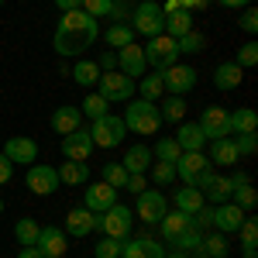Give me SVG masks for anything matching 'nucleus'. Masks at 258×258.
Returning <instances> with one entry per match:
<instances>
[{"label":"nucleus","mask_w":258,"mask_h":258,"mask_svg":"<svg viewBox=\"0 0 258 258\" xmlns=\"http://www.w3.org/2000/svg\"><path fill=\"white\" fill-rule=\"evenodd\" d=\"M138 86L141 100H152V103H159V97L165 93V86H162V76L155 73V76H141V83H135Z\"/></svg>","instance_id":"39"},{"label":"nucleus","mask_w":258,"mask_h":258,"mask_svg":"<svg viewBox=\"0 0 258 258\" xmlns=\"http://www.w3.org/2000/svg\"><path fill=\"white\" fill-rule=\"evenodd\" d=\"M110 7H114V0H83L80 11H86L93 21H100V18H110Z\"/></svg>","instance_id":"45"},{"label":"nucleus","mask_w":258,"mask_h":258,"mask_svg":"<svg viewBox=\"0 0 258 258\" xmlns=\"http://www.w3.org/2000/svg\"><path fill=\"white\" fill-rule=\"evenodd\" d=\"M124 189L138 197V193H145V189H148V179H145V176H127V182H124Z\"/></svg>","instance_id":"53"},{"label":"nucleus","mask_w":258,"mask_h":258,"mask_svg":"<svg viewBox=\"0 0 258 258\" xmlns=\"http://www.w3.org/2000/svg\"><path fill=\"white\" fill-rule=\"evenodd\" d=\"M244 258H258V248H255V251H244Z\"/></svg>","instance_id":"61"},{"label":"nucleus","mask_w":258,"mask_h":258,"mask_svg":"<svg viewBox=\"0 0 258 258\" xmlns=\"http://www.w3.org/2000/svg\"><path fill=\"white\" fill-rule=\"evenodd\" d=\"M234 62H238L241 69H251V66L258 62V41H244V45L238 48V59Z\"/></svg>","instance_id":"46"},{"label":"nucleus","mask_w":258,"mask_h":258,"mask_svg":"<svg viewBox=\"0 0 258 258\" xmlns=\"http://www.w3.org/2000/svg\"><path fill=\"white\" fill-rule=\"evenodd\" d=\"M234 145H238V155H241V159H251V155L258 152V135H238Z\"/></svg>","instance_id":"48"},{"label":"nucleus","mask_w":258,"mask_h":258,"mask_svg":"<svg viewBox=\"0 0 258 258\" xmlns=\"http://www.w3.org/2000/svg\"><path fill=\"white\" fill-rule=\"evenodd\" d=\"M55 172H59L62 186H86L90 182V165L86 162H76V159H66Z\"/></svg>","instance_id":"25"},{"label":"nucleus","mask_w":258,"mask_h":258,"mask_svg":"<svg viewBox=\"0 0 258 258\" xmlns=\"http://www.w3.org/2000/svg\"><path fill=\"white\" fill-rule=\"evenodd\" d=\"M172 138H176V145L182 148V152H203V145H207L200 124H193V120H179V131L172 135Z\"/></svg>","instance_id":"23"},{"label":"nucleus","mask_w":258,"mask_h":258,"mask_svg":"<svg viewBox=\"0 0 258 258\" xmlns=\"http://www.w3.org/2000/svg\"><path fill=\"white\" fill-rule=\"evenodd\" d=\"M90 138H93V148H117V145H124V138H127V127H124L120 117L103 114V117L93 120Z\"/></svg>","instance_id":"6"},{"label":"nucleus","mask_w":258,"mask_h":258,"mask_svg":"<svg viewBox=\"0 0 258 258\" xmlns=\"http://www.w3.org/2000/svg\"><path fill=\"white\" fill-rule=\"evenodd\" d=\"M93 255H97V258H117V255H120V241H117V238H103V241H97Z\"/></svg>","instance_id":"49"},{"label":"nucleus","mask_w":258,"mask_h":258,"mask_svg":"<svg viewBox=\"0 0 258 258\" xmlns=\"http://www.w3.org/2000/svg\"><path fill=\"white\" fill-rule=\"evenodd\" d=\"M231 131H238V135H255L258 131V114L251 107L231 110Z\"/></svg>","instance_id":"30"},{"label":"nucleus","mask_w":258,"mask_h":258,"mask_svg":"<svg viewBox=\"0 0 258 258\" xmlns=\"http://www.w3.org/2000/svg\"><path fill=\"white\" fill-rule=\"evenodd\" d=\"M220 7H231V11H238V7H251L255 0H217Z\"/></svg>","instance_id":"57"},{"label":"nucleus","mask_w":258,"mask_h":258,"mask_svg":"<svg viewBox=\"0 0 258 258\" xmlns=\"http://www.w3.org/2000/svg\"><path fill=\"white\" fill-rule=\"evenodd\" d=\"M241 220H244V210L234 207L231 200L214 207V231H220V234H234V231L241 227Z\"/></svg>","instance_id":"21"},{"label":"nucleus","mask_w":258,"mask_h":258,"mask_svg":"<svg viewBox=\"0 0 258 258\" xmlns=\"http://www.w3.org/2000/svg\"><path fill=\"white\" fill-rule=\"evenodd\" d=\"M162 86L172 93V97H182V93H189L193 86H197V69L193 66H169V69H162Z\"/></svg>","instance_id":"12"},{"label":"nucleus","mask_w":258,"mask_h":258,"mask_svg":"<svg viewBox=\"0 0 258 258\" xmlns=\"http://www.w3.org/2000/svg\"><path fill=\"white\" fill-rule=\"evenodd\" d=\"M231 203H234V207H241L244 214H251V210L258 207V193H255V186H251V182H248V186H238V189L231 193Z\"/></svg>","instance_id":"41"},{"label":"nucleus","mask_w":258,"mask_h":258,"mask_svg":"<svg viewBox=\"0 0 258 258\" xmlns=\"http://www.w3.org/2000/svg\"><path fill=\"white\" fill-rule=\"evenodd\" d=\"M145 69H148V62H145V48L141 45H124V48H117V73H124V76H145Z\"/></svg>","instance_id":"18"},{"label":"nucleus","mask_w":258,"mask_h":258,"mask_svg":"<svg viewBox=\"0 0 258 258\" xmlns=\"http://www.w3.org/2000/svg\"><path fill=\"white\" fill-rule=\"evenodd\" d=\"M172 165H176V179H182V186H197V179L210 169V159L203 152H182Z\"/></svg>","instance_id":"13"},{"label":"nucleus","mask_w":258,"mask_h":258,"mask_svg":"<svg viewBox=\"0 0 258 258\" xmlns=\"http://www.w3.org/2000/svg\"><path fill=\"white\" fill-rule=\"evenodd\" d=\"M4 155L11 159V165H35V159H38V141L35 138H7V145H4Z\"/></svg>","instance_id":"17"},{"label":"nucleus","mask_w":258,"mask_h":258,"mask_svg":"<svg viewBox=\"0 0 258 258\" xmlns=\"http://www.w3.org/2000/svg\"><path fill=\"white\" fill-rule=\"evenodd\" d=\"M152 162L155 159H152V148H148V145H131V148L124 152V162H120V165L127 169V176H145Z\"/></svg>","instance_id":"22"},{"label":"nucleus","mask_w":258,"mask_h":258,"mask_svg":"<svg viewBox=\"0 0 258 258\" xmlns=\"http://www.w3.org/2000/svg\"><path fill=\"white\" fill-rule=\"evenodd\" d=\"M114 203H117V189H114V186H107L103 179L83 189V207H86L90 214H103V210H110Z\"/></svg>","instance_id":"16"},{"label":"nucleus","mask_w":258,"mask_h":258,"mask_svg":"<svg viewBox=\"0 0 258 258\" xmlns=\"http://www.w3.org/2000/svg\"><path fill=\"white\" fill-rule=\"evenodd\" d=\"M172 203H176V210H182V214H197L200 207H207V200H203V193H200L197 186H179L176 193H172Z\"/></svg>","instance_id":"27"},{"label":"nucleus","mask_w":258,"mask_h":258,"mask_svg":"<svg viewBox=\"0 0 258 258\" xmlns=\"http://www.w3.org/2000/svg\"><path fill=\"white\" fill-rule=\"evenodd\" d=\"M231 179V186H234V189H238V186H248V182H251V179H248V172H234V176H227Z\"/></svg>","instance_id":"58"},{"label":"nucleus","mask_w":258,"mask_h":258,"mask_svg":"<svg viewBox=\"0 0 258 258\" xmlns=\"http://www.w3.org/2000/svg\"><path fill=\"white\" fill-rule=\"evenodd\" d=\"M100 38V24L86 11H66L59 21V28H55V52H59L62 59H73V55H83L86 48H93V41Z\"/></svg>","instance_id":"1"},{"label":"nucleus","mask_w":258,"mask_h":258,"mask_svg":"<svg viewBox=\"0 0 258 258\" xmlns=\"http://www.w3.org/2000/svg\"><path fill=\"white\" fill-rule=\"evenodd\" d=\"M62 155L66 159H76V162H86L93 155V138H90V131H73V135H66L62 138Z\"/></svg>","instance_id":"20"},{"label":"nucleus","mask_w":258,"mask_h":258,"mask_svg":"<svg viewBox=\"0 0 258 258\" xmlns=\"http://www.w3.org/2000/svg\"><path fill=\"white\" fill-rule=\"evenodd\" d=\"M197 189L203 193V200H207V203H214V207H217V203H227V200H231V193H234L231 179H227V176H217L214 169H207V172L197 179Z\"/></svg>","instance_id":"9"},{"label":"nucleus","mask_w":258,"mask_h":258,"mask_svg":"<svg viewBox=\"0 0 258 258\" xmlns=\"http://www.w3.org/2000/svg\"><path fill=\"white\" fill-rule=\"evenodd\" d=\"M83 127V110L80 107H73V103H62L52 110V131H59L62 138L66 135H73V131H80Z\"/></svg>","instance_id":"19"},{"label":"nucleus","mask_w":258,"mask_h":258,"mask_svg":"<svg viewBox=\"0 0 258 258\" xmlns=\"http://www.w3.org/2000/svg\"><path fill=\"white\" fill-rule=\"evenodd\" d=\"M103 41L117 52V48H124V45L135 41V28H131V24H110V28L103 31Z\"/></svg>","instance_id":"33"},{"label":"nucleus","mask_w":258,"mask_h":258,"mask_svg":"<svg viewBox=\"0 0 258 258\" xmlns=\"http://www.w3.org/2000/svg\"><path fill=\"white\" fill-rule=\"evenodd\" d=\"M165 258H189V251H176V255H165Z\"/></svg>","instance_id":"60"},{"label":"nucleus","mask_w":258,"mask_h":258,"mask_svg":"<svg viewBox=\"0 0 258 258\" xmlns=\"http://www.w3.org/2000/svg\"><path fill=\"white\" fill-rule=\"evenodd\" d=\"M238 234H241V248H244V251H255L258 248V220L251 217V214H244Z\"/></svg>","instance_id":"38"},{"label":"nucleus","mask_w":258,"mask_h":258,"mask_svg":"<svg viewBox=\"0 0 258 258\" xmlns=\"http://www.w3.org/2000/svg\"><path fill=\"white\" fill-rule=\"evenodd\" d=\"M186 227H193V217H189V214H182V210H169V214L159 220L162 241H169V244H172V241H176Z\"/></svg>","instance_id":"24"},{"label":"nucleus","mask_w":258,"mask_h":258,"mask_svg":"<svg viewBox=\"0 0 258 258\" xmlns=\"http://www.w3.org/2000/svg\"><path fill=\"white\" fill-rule=\"evenodd\" d=\"M124 127L127 131H135L141 138H148V135H155L162 127V114H159V103H152V100H127V114H124Z\"/></svg>","instance_id":"2"},{"label":"nucleus","mask_w":258,"mask_h":258,"mask_svg":"<svg viewBox=\"0 0 258 258\" xmlns=\"http://www.w3.org/2000/svg\"><path fill=\"white\" fill-rule=\"evenodd\" d=\"M241 73H244V69H241L238 62H220L217 69H214V86L224 90V93H227V90H238L241 80H244Z\"/></svg>","instance_id":"26"},{"label":"nucleus","mask_w":258,"mask_h":258,"mask_svg":"<svg viewBox=\"0 0 258 258\" xmlns=\"http://www.w3.org/2000/svg\"><path fill=\"white\" fill-rule=\"evenodd\" d=\"M159 114H162V124H165V120H169V124H179V120H186V100H182V97H172V93H169V100H162Z\"/></svg>","instance_id":"35"},{"label":"nucleus","mask_w":258,"mask_h":258,"mask_svg":"<svg viewBox=\"0 0 258 258\" xmlns=\"http://www.w3.org/2000/svg\"><path fill=\"white\" fill-rule=\"evenodd\" d=\"M38 231H41V224L35 217H21L18 224H14V241H18L21 248H24V244H35V241H38Z\"/></svg>","instance_id":"34"},{"label":"nucleus","mask_w":258,"mask_h":258,"mask_svg":"<svg viewBox=\"0 0 258 258\" xmlns=\"http://www.w3.org/2000/svg\"><path fill=\"white\" fill-rule=\"evenodd\" d=\"M186 31H193V14H189V11H172V14H165V35H169V38H179V35H186Z\"/></svg>","instance_id":"31"},{"label":"nucleus","mask_w":258,"mask_h":258,"mask_svg":"<svg viewBox=\"0 0 258 258\" xmlns=\"http://www.w3.org/2000/svg\"><path fill=\"white\" fill-rule=\"evenodd\" d=\"M18 258H41V251L35 248V244H24V248L18 251Z\"/></svg>","instance_id":"59"},{"label":"nucleus","mask_w":258,"mask_h":258,"mask_svg":"<svg viewBox=\"0 0 258 258\" xmlns=\"http://www.w3.org/2000/svg\"><path fill=\"white\" fill-rule=\"evenodd\" d=\"M100 97L107 100V103H127V100H135V93H138V86H135V80L131 76H124V73H100Z\"/></svg>","instance_id":"4"},{"label":"nucleus","mask_w":258,"mask_h":258,"mask_svg":"<svg viewBox=\"0 0 258 258\" xmlns=\"http://www.w3.org/2000/svg\"><path fill=\"white\" fill-rule=\"evenodd\" d=\"M141 241H145V258H165V248H162L155 238H148V234H141Z\"/></svg>","instance_id":"52"},{"label":"nucleus","mask_w":258,"mask_h":258,"mask_svg":"<svg viewBox=\"0 0 258 258\" xmlns=\"http://www.w3.org/2000/svg\"><path fill=\"white\" fill-rule=\"evenodd\" d=\"M141 48H145V62L155 73H162V69H169V66L179 62L176 38H169V35H155V38H148V45H141Z\"/></svg>","instance_id":"7"},{"label":"nucleus","mask_w":258,"mask_h":258,"mask_svg":"<svg viewBox=\"0 0 258 258\" xmlns=\"http://www.w3.org/2000/svg\"><path fill=\"white\" fill-rule=\"evenodd\" d=\"M148 172H152V182L155 186H172L176 182V165L172 162H152Z\"/></svg>","instance_id":"42"},{"label":"nucleus","mask_w":258,"mask_h":258,"mask_svg":"<svg viewBox=\"0 0 258 258\" xmlns=\"http://www.w3.org/2000/svg\"><path fill=\"white\" fill-rule=\"evenodd\" d=\"M131 11H135L131 0H114V7H110V21H114V24H127V21H131Z\"/></svg>","instance_id":"47"},{"label":"nucleus","mask_w":258,"mask_h":258,"mask_svg":"<svg viewBox=\"0 0 258 258\" xmlns=\"http://www.w3.org/2000/svg\"><path fill=\"white\" fill-rule=\"evenodd\" d=\"M97 66H100V73H114V69H117V52H114V48H110V52H103Z\"/></svg>","instance_id":"54"},{"label":"nucleus","mask_w":258,"mask_h":258,"mask_svg":"<svg viewBox=\"0 0 258 258\" xmlns=\"http://www.w3.org/2000/svg\"><path fill=\"white\" fill-rule=\"evenodd\" d=\"M231 251V244H227V234H220V231H203V241H200V255L207 258H227Z\"/></svg>","instance_id":"29"},{"label":"nucleus","mask_w":258,"mask_h":258,"mask_svg":"<svg viewBox=\"0 0 258 258\" xmlns=\"http://www.w3.org/2000/svg\"><path fill=\"white\" fill-rule=\"evenodd\" d=\"M200 241H203V231H197V227H186L182 234H179L172 244H176L179 251H200Z\"/></svg>","instance_id":"44"},{"label":"nucleus","mask_w":258,"mask_h":258,"mask_svg":"<svg viewBox=\"0 0 258 258\" xmlns=\"http://www.w3.org/2000/svg\"><path fill=\"white\" fill-rule=\"evenodd\" d=\"M100 179H103L107 186H114V189H124V182H127V169H124L120 162H103V165H100Z\"/></svg>","instance_id":"36"},{"label":"nucleus","mask_w":258,"mask_h":258,"mask_svg":"<svg viewBox=\"0 0 258 258\" xmlns=\"http://www.w3.org/2000/svg\"><path fill=\"white\" fill-rule=\"evenodd\" d=\"M193 227H197V231L214 227V207H200L197 214H193Z\"/></svg>","instance_id":"50"},{"label":"nucleus","mask_w":258,"mask_h":258,"mask_svg":"<svg viewBox=\"0 0 258 258\" xmlns=\"http://www.w3.org/2000/svg\"><path fill=\"white\" fill-rule=\"evenodd\" d=\"M238 24H241V31L255 35V31H258V11H255V7H244V14H241Z\"/></svg>","instance_id":"51"},{"label":"nucleus","mask_w":258,"mask_h":258,"mask_svg":"<svg viewBox=\"0 0 258 258\" xmlns=\"http://www.w3.org/2000/svg\"><path fill=\"white\" fill-rule=\"evenodd\" d=\"M107 107H110V103L100 97V93H90V97L83 100L80 110H83V117H93V120H97V117H103V114H107Z\"/></svg>","instance_id":"43"},{"label":"nucleus","mask_w":258,"mask_h":258,"mask_svg":"<svg viewBox=\"0 0 258 258\" xmlns=\"http://www.w3.org/2000/svg\"><path fill=\"white\" fill-rule=\"evenodd\" d=\"M11 176H14V165H11V159L0 152V186H4V182H11Z\"/></svg>","instance_id":"55"},{"label":"nucleus","mask_w":258,"mask_h":258,"mask_svg":"<svg viewBox=\"0 0 258 258\" xmlns=\"http://www.w3.org/2000/svg\"><path fill=\"white\" fill-rule=\"evenodd\" d=\"M0 7H4V0H0Z\"/></svg>","instance_id":"63"},{"label":"nucleus","mask_w":258,"mask_h":258,"mask_svg":"<svg viewBox=\"0 0 258 258\" xmlns=\"http://www.w3.org/2000/svg\"><path fill=\"white\" fill-rule=\"evenodd\" d=\"M135 214H138L145 224H159V220L169 214V200H165L162 189H145V193H138Z\"/></svg>","instance_id":"11"},{"label":"nucleus","mask_w":258,"mask_h":258,"mask_svg":"<svg viewBox=\"0 0 258 258\" xmlns=\"http://www.w3.org/2000/svg\"><path fill=\"white\" fill-rule=\"evenodd\" d=\"M131 227H135V210H127L124 203H114L110 210H103L100 214V227L97 231H103V238H131Z\"/></svg>","instance_id":"5"},{"label":"nucleus","mask_w":258,"mask_h":258,"mask_svg":"<svg viewBox=\"0 0 258 258\" xmlns=\"http://www.w3.org/2000/svg\"><path fill=\"white\" fill-rule=\"evenodd\" d=\"M55 7H59L62 14H66V11H80V7H83V0H55Z\"/></svg>","instance_id":"56"},{"label":"nucleus","mask_w":258,"mask_h":258,"mask_svg":"<svg viewBox=\"0 0 258 258\" xmlns=\"http://www.w3.org/2000/svg\"><path fill=\"white\" fill-rule=\"evenodd\" d=\"M203 45H207V38L200 35L197 28H193V31H186V35H179V38H176V48H179V55H197V52H203Z\"/></svg>","instance_id":"37"},{"label":"nucleus","mask_w":258,"mask_h":258,"mask_svg":"<svg viewBox=\"0 0 258 258\" xmlns=\"http://www.w3.org/2000/svg\"><path fill=\"white\" fill-rule=\"evenodd\" d=\"M197 124H200V131H203L207 141L231 138V110H224V107H207Z\"/></svg>","instance_id":"8"},{"label":"nucleus","mask_w":258,"mask_h":258,"mask_svg":"<svg viewBox=\"0 0 258 258\" xmlns=\"http://www.w3.org/2000/svg\"><path fill=\"white\" fill-rule=\"evenodd\" d=\"M24 182H28V189L35 193V197H52L55 189H59V172H55V165H28V176H24Z\"/></svg>","instance_id":"10"},{"label":"nucleus","mask_w":258,"mask_h":258,"mask_svg":"<svg viewBox=\"0 0 258 258\" xmlns=\"http://www.w3.org/2000/svg\"><path fill=\"white\" fill-rule=\"evenodd\" d=\"M100 227V214H90L86 207H73L66 214V238H90L93 231Z\"/></svg>","instance_id":"15"},{"label":"nucleus","mask_w":258,"mask_h":258,"mask_svg":"<svg viewBox=\"0 0 258 258\" xmlns=\"http://www.w3.org/2000/svg\"><path fill=\"white\" fill-rule=\"evenodd\" d=\"M207 159L214 162V165H238V145H234V138H217L210 141V155Z\"/></svg>","instance_id":"28"},{"label":"nucleus","mask_w":258,"mask_h":258,"mask_svg":"<svg viewBox=\"0 0 258 258\" xmlns=\"http://www.w3.org/2000/svg\"><path fill=\"white\" fill-rule=\"evenodd\" d=\"M0 214H4V197H0Z\"/></svg>","instance_id":"62"},{"label":"nucleus","mask_w":258,"mask_h":258,"mask_svg":"<svg viewBox=\"0 0 258 258\" xmlns=\"http://www.w3.org/2000/svg\"><path fill=\"white\" fill-rule=\"evenodd\" d=\"M97 80H100V66L97 62L80 59L76 66H73V83H76V86H97Z\"/></svg>","instance_id":"32"},{"label":"nucleus","mask_w":258,"mask_h":258,"mask_svg":"<svg viewBox=\"0 0 258 258\" xmlns=\"http://www.w3.org/2000/svg\"><path fill=\"white\" fill-rule=\"evenodd\" d=\"M131 28L135 35H145V38H155V35H165V14L155 0H141L131 11Z\"/></svg>","instance_id":"3"},{"label":"nucleus","mask_w":258,"mask_h":258,"mask_svg":"<svg viewBox=\"0 0 258 258\" xmlns=\"http://www.w3.org/2000/svg\"><path fill=\"white\" fill-rule=\"evenodd\" d=\"M35 248L41 251V258H62L69 251V238H66V231L55 227V224H45L38 231V241H35Z\"/></svg>","instance_id":"14"},{"label":"nucleus","mask_w":258,"mask_h":258,"mask_svg":"<svg viewBox=\"0 0 258 258\" xmlns=\"http://www.w3.org/2000/svg\"><path fill=\"white\" fill-rule=\"evenodd\" d=\"M179 155H182V148L176 145V138H159L155 148H152V159L155 162H176Z\"/></svg>","instance_id":"40"}]
</instances>
